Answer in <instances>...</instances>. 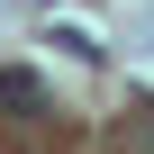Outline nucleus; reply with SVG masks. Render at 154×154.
Listing matches in <instances>:
<instances>
[{
    "instance_id": "obj_1",
    "label": "nucleus",
    "mask_w": 154,
    "mask_h": 154,
    "mask_svg": "<svg viewBox=\"0 0 154 154\" xmlns=\"http://www.w3.org/2000/svg\"><path fill=\"white\" fill-rule=\"evenodd\" d=\"M54 109V91L36 82V72H0V118H9V127H27V118H45Z\"/></svg>"
},
{
    "instance_id": "obj_2",
    "label": "nucleus",
    "mask_w": 154,
    "mask_h": 154,
    "mask_svg": "<svg viewBox=\"0 0 154 154\" xmlns=\"http://www.w3.org/2000/svg\"><path fill=\"white\" fill-rule=\"evenodd\" d=\"M27 9H54V0H27Z\"/></svg>"
}]
</instances>
